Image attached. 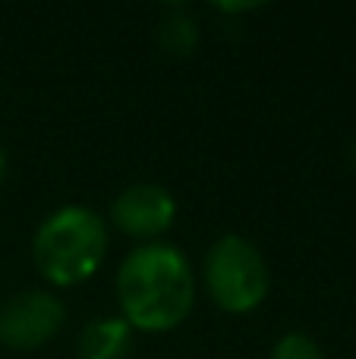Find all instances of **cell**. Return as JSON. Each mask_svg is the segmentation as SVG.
Segmentation results:
<instances>
[{
    "mask_svg": "<svg viewBox=\"0 0 356 359\" xmlns=\"http://www.w3.org/2000/svg\"><path fill=\"white\" fill-rule=\"evenodd\" d=\"M350 158L356 161V139H353V145H350Z\"/></svg>",
    "mask_w": 356,
    "mask_h": 359,
    "instance_id": "30bf717a",
    "label": "cell"
},
{
    "mask_svg": "<svg viewBox=\"0 0 356 359\" xmlns=\"http://www.w3.org/2000/svg\"><path fill=\"white\" fill-rule=\"evenodd\" d=\"M268 359H325V350L319 347V341L303 331H287L275 341Z\"/></svg>",
    "mask_w": 356,
    "mask_h": 359,
    "instance_id": "ba28073f",
    "label": "cell"
},
{
    "mask_svg": "<svg viewBox=\"0 0 356 359\" xmlns=\"http://www.w3.org/2000/svg\"><path fill=\"white\" fill-rule=\"evenodd\" d=\"M107 252V224L88 205H63L38 224L32 236L35 268L57 287L88 280Z\"/></svg>",
    "mask_w": 356,
    "mask_h": 359,
    "instance_id": "7a4b0ae2",
    "label": "cell"
},
{
    "mask_svg": "<svg viewBox=\"0 0 356 359\" xmlns=\"http://www.w3.org/2000/svg\"><path fill=\"white\" fill-rule=\"evenodd\" d=\"M205 290L224 312H252L268 297L271 274L262 249L240 233H224L212 243L202 262Z\"/></svg>",
    "mask_w": 356,
    "mask_h": 359,
    "instance_id": "3957f363",
    "label": "cell"
},
{
    "mask_svg": "<svg viewBox=\"0 0 356 359\" xmlns=\"http://www.w3.org/2000/svg\"><path fill=\"white\" fill-rule=\"evenodd\" d=\"M67 322V306L50 290H19L0 303V344L10 350L44 347Z\"/></svg>",
    "mask_w": 356,
    "mask_h": 359,
    "instance_id": "277c9868",
    "label": "cell"
},
{
    "mask_svg": "<svg viewBox=\"0 0 356 359\" xmlns=\"http://www.w3.org/2000/svg\"><path fill=\"white\" fill-rule=\"evenodd\" d=\"M155 38L167 54H189L199 44V22H196L193 10L183 4L164 6L155 25Z\"/></svg>",
    "mask_w": 356,
    "mask_h": 359,
    "instance_id": "52a82bcc",
    "label": "cell"
},
{
    "mask_svg": "<svg viewBox=\"0 0 356 359\" xmlns=\"http://www.w3.org/2000/svg\"><path fill=\"white\" fill-rule=\"evenodd\" d=\"M177 217V198L161 183H130L111 202V224L130 236L155 243Z\"/></svg>",
    "mask_w": 356,
    "mask_h": 359,
    "instance_id": "5b68a950",
    "label": "cell"
},
{
    "mask_svg": "<svg viewBox=\"0 0 356 359\" xmlns=\"http://www.w3.org/2000/svg\"><path fill=\"white\" fill-rule=\"evenodd\" d=\"M120 316L139 331H170L196 303V274L174 243H142L117 268Z\"/></svg>",
    "mask_w": 356,
    "mask_h": 359,
    "instance_id": "6da1fadb",
    "label": "cell"
},
{
    "mask_svg": "<svg viewBox=\"0 0 356 359\" xmlns=\"http://www.w3.org/2000/svg\"><path fill=\"white\" fill-rule=\"evenodd\" d=\"M4 177H6V151L0 145V183H4Z\"/></svg>",
    "mask_w": 356,
    "mask_h": 359,
    "instance_id": "9c48e42d",
    "label": "cell"
},
{
    "mask_svg": "<svg viewBox=\"0 0 356 359\" xmlns=\"http://www.w3.org/2000/svg\"><path fill=\"white\" fill-rule=\"evenodd\" d=\"M132 325L123 316L88 318L79 331V359H130L132 353Z\"/></svg>",
    "mask_w": 356,
    "mask_h": 359,
    "instance_id": "8992f818",
    "label": "cell"
}]
</instances>
